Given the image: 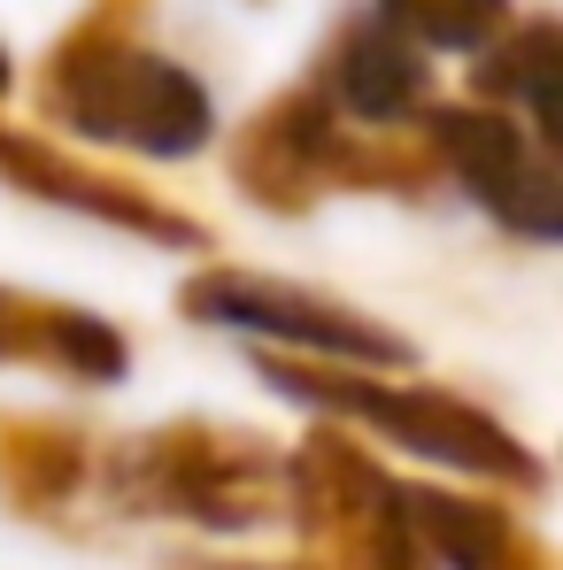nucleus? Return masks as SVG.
<instances>
[{
	"instance_id": "f257e3e1",
	"label": "nucleus",
	"mask_w": 563,
	"mask_h": 570,
	"mask_svg": "<svg viewBox=\"0 0 563 570\" xmlns=\"http://www.w3.org/2000/svg\"><path fill=\"white\" fill-rule=\"evenodd\" d=\"M263 371H271L279 393L317 401V409H332V416H356V424H371V432H386V440H401L409 455H433V463L470 471V478H502V485H517V493L541 485V463H533L486 409H470V401H456V393L363 379V371L301 363V355H263Z\"/></svg>"
},
{
	"instance_id": "f03ea898",
	"label": "nucleus",
	"mask_w": 563,
	"mask_h": 570,
	"mask_svg": "<svg viewBox=\"0 0 563 570\" xmlns=\"http://www.w3.org/2000/svg\"><path fill=\"white\" fill-rule=\"evenodd\" d=\"M116 493L124 509H163V517H201L216 532H240L285 501V463L247 432L171 424L116 455Z\"/></svg>"
},
{
	"instance_id": "7ed1b4c3",
	"label": "nucleus",
	"mask_w": 563,
	"mask_h": 570,
	"mask_svg": "<svg viewBox=\"0 0 563 570\" xmlns=\"http://www.w3.org/2000/svg\"><path fill=\"white\" fill-rule=\"evenodd\" d=\"M285 501H301L309 548L324 570H425L401 524V485L340 432L309 440L285 463Z\"/></svg>"
},
{
	"instance_id": "20e7f679",
	"label": "nucleus",
	"mask_w": 563,
	"mask_h": 570,
	"mask_svg": "<svg viewBox=\"0 0 563 570\" xmlns=\"http://www.w3.org/2000/svg\"><path fill=\"white\" fill-rule=\"evenodd\" d=\"M186 308L208 324H232V332H255V340H279L301 363H378V371H409L417 347L401 332H386L378 316H356L348 301H324L309 285L285 278H247V271H208L186 285Z\"/></svg>"
},
{
	"instance_id": "39448f33",
	"label": "nucleus",
	"mask_w": 563,
	"mask_h": 570,
	"mask_svg": "<svg viewBox=\"0 0 563 570\" xmlns=\"http://www.w3.org/2000/svg\"><path fill=\"white\" fill-rule=\"evenodd\" d=\"M86 131L100 139H132L147 155H186L208 139V100L201 86H186L178 70L163 62H116V70H94L78 94H55Z\"/></svg>"
},
{
	"instance_id": "423d86ee",
	"label": "nucleus",
	"mask_w": 563,
	"mask_h": 570,
	"mask_svg": "<svg viewBox=\"0 0 563 570\" xmlns=\"http://www.w3.org/2000/svg\"><path fill=\"white\" fill-rule=\"evenodd\" d=\"M440 147L464 170V186L525 239H556L563 232V193L556 170L494 116H440Z\"/></svg>"
},
{
	"instance_id": "0eeeda50",
	"label": "nucleus",
	"mask_w": 563,
	"mask_h": 570,
	"mask_svg": "<svg viewBox=\"0 0 563 570\" xmlns=\"http://www.w3.org/2000/svg\"><path fill=\"white\" fill-rule=\"evenodd\" d=\"M401 524L417 540L425 563L448 570H549V548L478 493H433V485H401Z\"/></svg>"
},
{
	"instance_id": "6e6552de",
	"label": "nucleus",
	"mask_w": 563,
	"mask_h": 570,
	"mask_svg": "<svg viewBox=\"0 0 563 570\" xmlns=\"http://www.w3.org/2000/svg\"><path fill=\"white\" fill-rule=\"evenodd\" d=\"M0 178L47 193V200H62V208H86V216L116 224V232L163 239V247H208V232H201V224L171 216L163 200H147L139 186H116V178H100V170H78V163L47 155V147H23V139H0Z\"/></svg>"
},
{
	"instance_id": "1a4fd4ad",
	"label": "nucleus",
	"mask_w": 563,
	"mask_h": 570,
	"mask_svg": "<svg viewBox=\"0 0 563 570\" xmlns=\"http://www.w3.org/2000/svg\"><path fill=\"white\" fill-rule=\"evenodd\" d=\"M0 363H47V371H70V379L100 385L124 371V340L100 316H86V308L31 301V293L0 285Z\"/></svg>"
},
{
	"instance_id": "9d476101",
	"label": "nucleus",
	"mask_w": 563,
	"mask_h": 570,
	"mask_svg": "<svg viewBox=\"0 0 563 570\" xmlns=\"http://www.w3.org/2000/svg\"><path fill=\"white\" fill-rule=\"evenodd\" d=\"M86 478V440L62 432V424H39V416H16L0 424V485L16 509H55L70 501Z\"/></svg>"
},
{
	"instance_id": "9b49d317",
	"label": "nucleus",
	"mask_w": 563,
	"mask_h": 570,
	"mask_svg": "<svg viewBox=\"0 0 563 570\" xmlns=\"http://www.w3.org/2000/svg\"><path fill=\"white\" fill-rule=\"evenodd\" d=\"M340 100H348L356 116H378V124L409 116V108L425 100L417 55H401L394 39H356V47H348V70H340Z\"/></svg>"
},
{
	"instance_id": "f8f14e48",
	"label": "nucleus",
	"mask_w": 563,
	"mask_h": 570,
	"mask_svg": "<svg viewBox=\"0 0 563 570\" xmlns=\"http://www.w3.org/2000/svg\"><path fill=\"white\" fill-rule=\"evenodd\" d=\"M171 570H285V563H171Z\"/></svg>"
}]
</instances>
